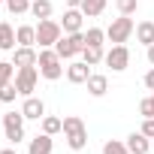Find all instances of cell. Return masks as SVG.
<instances>
[{
  "label": "cell",
  "instance_id": "34",
  "mask_svg": "<svg viewBox=\"0 0 154 154\" xmlns=\"http://www.w3.org/2000/svg\"><path fill=\"white\" fill-rule=\"evenodd\" d=\"M0 154H18L15 148H0Z\"/></svg>",
  "mask_w": 154,
  "mask_h": 154
},
{
  "label": "cell",
  "instance_id": "15",
  "mask_svg": "<svg viewBox=\"0 0 154 154\" xmlns=\"http://www.w3.org/2000/svg\"><path fill=\"white\" fill-rule=\"evenodd\" d=\"M127 148H130V154H148L151 151V139L145 133H130L127 136Z\"/></svg>",
  "mask_w": 154,
  "mask_h": 154
},
{
  "label": "cell",
  "instance_id": "28",
  "mask_svg": "<svg viewBox=\"0 0 154 154\" xmlns=\"http://www.w3.org/2000/svg\"><path fill=\"white\" fill-rule=\"evenodd\" d=\"M15 97H21V94H18V88H15V82H9V85L0 88V103H12Z\"/></svg>",
  "mask_w": 154,
  "mask_h": 154
},
{
  "label": "cell",
  "instance_id": "5",
  "mask_svg": "<svg viewBox=\"0 0 154 154\" xmlns=\"http://www.w3.org/2000/svg\"><path fill=\"white\" fill-rule=\"evenodd\" d=\"M63 36V27H60V21H54V18H42L39 24H36V42H39V48H54V42Z\"/></svg>",
  "mask_w": 154,
  "mask_h": 154
},
{
  "label": "cell",
  "instance_id": "8",
  "mask_svg": "<svg viewBox=\"0 0 154 154\" xmlns=\"http://www.w3.org/2000/svg\"><path fill=\"white\" fill-rule=\"evenodd\" d=\"M103 60H106V66H112V72H124L130 66V48L127 45H112Z\"/></svg>",
  "mask_w": 154,
  "mask_h": 154
},
{
  "label": "cell",
  "instance_id": "16",
  "mask_svg": "<svg viewBox=\"0 0 154 154\" xmlns=\"http://www.w3.org/2000/svg\"><path fill=\"white\" fill-rule=\"evenodd\" d=\"M0 48H3V51H15V48H18L15 27H12V24H6V21H0Z\"/></svg>",
  "mask_w": 154,
  "mask_h": 154
},
{
  "label": "cell",
  "instance_id": "6",
  "mask_svg": "<svg viewBox=\"0 0 154 154\" xmlns=\"http://www.w3.org/2000/svg\"><path fill=\"white\" fill-rule=\"evenodd\" d=\"M12 82H15V88H18L21 97H33L36 82H39V66H18Z\"/></svg>",
  "mask_w": 154,
  "mask_h": 154
},
{
  "label": "cell",
  "instance_id": "32",
  "mask_svg": "<svg viewBox=\"0 0 154 154\" xmlns=\"http://www.w3.org/2000/svg\"><path fill=\"white\" fill-rule=\"evenodd\" d=\"M148 63H151V66H154V42H151V45H148Z\"/></svg>",
  "mask_w": 154,
  "mask_h": 154
},
{
  "label": "cell",
  "instance_id": "4",
  "mask_svg": "<svg viewBox=\"0 0 154 154\" xmlns=\"http://www.w3.org/2000/svg\"><path fill=\"white\" fill-rule=\"evenodd\" d=\"M85 45H88V42H85V30H79V33H63V36L54 42V51H57L63 60H72L75 54H82Z\"/></svg>",
  "mask_w": 154,
  "mask_h": 154
},
{
  "label": "cell",
  "instance_id": "19",
  "mask_svg": "<svg viewBox=\"0 0 154 154\" xmlns=\"http://www.w3.org/2000/svg\"><path fill=\"white\" fill-rule=\"evenodd\" d=\"M15 39H18V45H36V27L33 24L15 27Z\"/></svg>",
  "mask_w": 154,
  "mask_h": 154
},
{
  "label": "cell",
  "instance_id": "13",
  "mask_svg": "<svg viewBox=\"0 0 154 154\" xmlns=\"http://www.w3.org/2000/svg\"><path fill=\"white\" fill-rule=\"evenodd\" d=\"M51 151H54V139L48 133H36L27 142V154H51Z\"/></svg>",
  "mask_w": 154,
  "mask_h": 154
},
{
  "label": "cell",
  "instance_id": "33",
  "mask_svg": "<svg viewBox=\"0 0 154 154\" xmlns=\"http://www.w3.org/2000/svg\"><path fill=\"white\" fill-rule=\"evenodd\" d=\"M66 6H72V9H79V6H82V0H66Z\"/></svg>",
  "mask_w": 154,
  "mask_h": 154
},
{
  "label": "cell",
  "instance_id": "1",
  "mask_svg": "<svg viewBox=\"0 0 154 154\" xmlns=\"http://www.w3.org/2000/svg\"><path fill=\"white\" fill-rule=\"evenodd\" d=\"M36 66H39V75L45 82H57L63 75V57L54 51V48H39V57H36Z\"/></svg>",
  "mask_w": 154,
  "mask_h": 154
},
{
  "label": "cell",
  "instance_id": "10",
  "mask_svg": "<svg viewBox=\"0 0 154 154\" xmlns=\"http://www.w3.org/2000/svg\"><path fill=\"white\" fill-rule=\"evenodd\" d=\"M88 75H91V63H85V60H69V66H66V79H69L72 85H85Z\"/></svg>",
  "mask_w": 154,
  "mask_h": 154
},
{
  "label": "cell",
  "instance_id": "14",
  "mask_svg": "<svg viewBox=\"0 0 154 154\" xmlns=\"http://www.w3.org/2000/svg\"><path fill=\"white\" fill-rule=\"evenodd\" d=\"M85 85H88V94L91 97H106V91H109V79L103 72H91Z\"/></svg>",
  "mask_w": 154,
  "mask_h": 154
},
{
  "label": "cell",
  "instance_id": "22",
  "mask_svg": "<svg viewBox=\"0 0 154 154\" xmlns=\"http://www.w3.org/2000/svg\"><path fill=\"white\" fill-rule=\"evenodd\" d=\"M42 133H48V136H57V133H63V118L45 115V118H42Z\"/></svg>",
  "mask_w": 154,
  "mask_h": 154
},
{
  "label": "cell",
  "instance_id": "27",
  "mask_svg": "<svg viewBox=\"0 0 154 154\" xmlns=\"http://www.w3.org/2000/svg\"><path fill=\"white\" fill-rule=\"evenodd\" d=\"M139 115L142 118H154V94H148V97L139 100Z\"/></svg>",
  "mask_w": 154,
  "mask_h": 154
},
{
  "label": "cell",
  "instance_id": "23",
  "mask_svg": "<svg viewBox=\"0 0 154 154\" xmlns=\"http://www.w3.org/2000/svg\"><path fill=\"white\" fill-rule=\"evenodd\" d=\"M12 79H15V63L12 60H0V88L9 85Z\"/></svg>",
  "mask_w": 154,
  "mask_h": 154
},
{
  "label": "cell",
  "instance_id": "7",
  "mask_svg": "<svg viewBox=\"0 0 154 154\" xmlns=\"http://www.w3.org/2000/svg\"><path fill=\"white\" fill-rule=\"evenodd\" d=\"M24 115L21 112H6L3 115V133H6V139L12 142V145H18V142H24Z\"/></svg>",
  "mask_w": 154,
  "mask_h": 154
},
{
  "label": "cell",
  "instance_id": "17",
  "mask_svg": "<svg viewBox=\"0 0 154 154\" xmlns=\"http://www.w3.org/2000/svg\"><path fill=\"white\" fill-rule=\"evenodd\" d=\"M106 6H109V0H82V12H85V18H97V15H103L106 12Z\"/></svg>",
  "mask_w": 154,
  "mask_h": 154
},
{
  "label": "cell",
  "instance_id": "35",
  "mask_svg": "<svg viewBox=\"0 0 154 154\" xmlns=\"http://www.w3.org/2000/svg\"><path fill=\"white\" fill-rule=\"evenodd\" d=\"M151 151H154V139H151Z\"/></svg>",
  "mask_w": 154,
  "mask_h": 154
},
{
  "label": "cell",
  "instance_id": "25",
  "mask_svg": "<svg viewBox=\"0 0 154 154\" xmlns=\"http://www.w3.org/2000/svg\"><path fill=\"white\" fill-rule=\"evenodd\" d=\"M103 39H106V30L103 27H88L85 30V42L88 45H103Z\"/></svg>",
  "mask_w": 154,
  "mask_h": 154
},
{
  "label": "cell",
  "instance_id": "9",
  "mask_svg": "<svg viewBox=\"0 0 154 154\" xmlns=\"http://www.w3.org/2000/svg\"><path fill=\"white\" fill-rule=\"evenodd\" d=\"M21 115H24L27 121H42V118H45V103H42L39 97H24Z\"/></svg>",
  "mask_w": 154,
  "mask_h": 154
},
{
  "label": "cell",
  "instance_id": "36",
  "mask_svg": "<svg viewBox=\"0 0 154 154\" xmlns=\"http://www.w3.org/2000/svg\"><path fill=\"white\" fill-rule=\"evenodd\" d=\"M0 3H6V0H0Z\"/></svg>",
  "mask_w": 154,
  "mask_h": 154
},
{
  "label": "cell",
  "instance_id": "37",
  "mask_svg": "<svg viewBox=\"0 0 154 154\" xmlns=\"http://www.w3.org/2000/svg\"><path fill=\"white\" fill-rule=\"evenodd\" d=\"M0 51H3V48H0Z\"/></svg>",
  "mask_w": 154,
  "mask_h": 154
},
{
  "label": "cell",
  "instance_id": "3",
  "mask_svg": "<svg viewBox=\"0 0 154 154\" xmlns=\"http://www.w3.org/2000/svg\"><path fill=\"white\" fill-rule=\"evenodd\" d=\"M133 33H136V24H133L130 15H118V18H112V24L106 27V39H109L112 45H124Z\"/></svg>",
  "mask_w": 154,
  "mask_h": 154
},
{
  "label": "cell",
  "instance_id": "24",
  "mask_svg": "<svg viewBox=\"0 0 154 154\" xmlns=\"http://www.w3.org/2000/svg\"><path fill=\"white\" fill-rule=\"evenodd\" d=\"M103 154H130V148H127V142L106 139V142H103Z\"/></svg>",
  "mask_w": 154,
  "mask_h": 154
},
{
  "label": "cell",
  "instance_id": "30",
  "mask_svg": "<svg viewBox=\"0 0 154 154\" xmlns=\"http://www.w3.org/2000/svg\"><path fill=\"white\" fill-rule=\"evenodd\" d=\"M139 133H145L148 139H154V118H145L142 127H139Z\"/></svg>",
  "mask_w": 154,
  "mask_h": 154
},
{
  "label": "cell",
  "instance_id": "2",
  "mask_svg": "<svg viewBox=\"0 0 154 154\" xmlns=\"http://www.w3.org/2000/svg\"><path fill=\"white\" fill-rule=\"evenodd\" d=\"M63 139H66V145L72 151H82L88 145V127H85V121L79 115H66L63 118Z\"/></svg>",
  "mask_w": 154,
  "mask_h": 154
},
{
  "label": "cell",
  "instance_id": "21",
  "mask_svg": "<svg viewBox=\"0 0 154 154\" xmlns=\"http://www.w3.org/2000/svg\"><path fill=\"white\" fill-rule=\"evenodd\" d=\"M103 57H106L103 45H85V48H82V60H85V63H91V66H97Z\"/></svg>",
  "mask_w": 154,
  "mask_h": 154
},
{
  "label": "cell",
  "instance_id": "31",
  "mask_svg": "<svg viewBox=\"0 0 154 154\" xmlns=\"http://www.w3.org/2000/svg\"><path fill=\"white\" fill-rule=\"evenodd\" d=\"M142 82H145V88H148V91L154 94V66H151V69L145 72V79H142Z\"/></svg>",
  "mask_w": 154,
  "mask_h": 154
},
{
  "label": "cell",
  "instance_id": "18",
  "mask_svg": "<svg viewBox=\"0 0 154 154\" xmlns=\"http://www.w3.org/2000/svg\"><path fill=\"white\" fill-rule=\"evenodd\" d=\"M51 12H54V6H51V0H30V15L33 18H51Z\"/></svg>",
  "mask_w": 154,
  "mask_h": 154
},
{
  "label": "cell",
  "instance_id": "29",
  "mask_svg": "<svg viewBox=\"0 0 154 154\" xmlns=\"http://www.w3.org/2000/svg\"><path fill=\"white\" fill-rule=\"evenodd\" d=\"M115 6H118L121 15H133L139 9V0H115Z\"/></svg>",
  "mask_w": 154,
  "mask_h": 154
},
{
  "label": "cell",
  "instance_id": "20",
  "mask_svg": "<svg viewBox=\"0 0 154 154\" xmlns=\"http://www.w3.org/2000/svg\"><path fill=\"white\" fill-rule=\"evenodd\" d=\"M136 39L148 48V45L154 42V21H139V24H136Z\"/></svg>",
  "mask_w": 154,
  "mask_h": 154
},
{
  "label": "cell",
  "instance_id": "26",
  "mask_svg": "<svg viewBox=\"0 0 154 154\" xmlns=\"http://www.w3.org/2000/svg\"><path fill=\"white\" fill-rule=\"evenodd\" d=\"M6 9L12 15H27L30 12V0H6Z\"/></svg>",
  "mask_w": 154,
  "mask_h": 154
},
{
  "label": "cell",
  "instance_id": "12",
  "mask_svg": "<svg viewBox=\"0 0 154 154\" xmlns=\"http://www.w3.org/2000/svg\"><path fill=\"white\" fill-rule=\"evenodd\" d=\"M82 24H85V12H82V9H72V6H69V9L63 12V21H60L63 33H79Z\"/></svg>",
  "mask_w": 154,
  "mask_h": 154
},
{
  "label": "cell",
  "instance_id": "11",
  "mask_svg": "<svg viewBox=\"0 0 154 154\" xmlns=\"http://www.w3.org/2000/svg\"><path fill=\"white\" fill-rule=\"evenodd\" d=\"M36 57H39V51H36L33 45H18V48L12 51L15 69H18V66H36Z\"/></svg>",
  "mask_w": 154,
  "mask_h": 154
}]
</instances>
